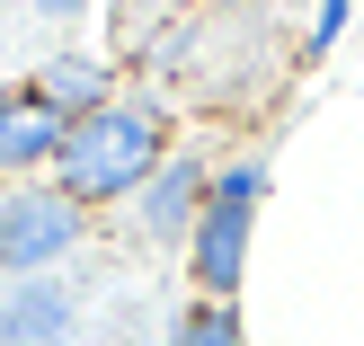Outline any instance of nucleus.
<instances>
[{"mask_svg":"<svg viewBox=\"0 0 364 346\" xmlns=\"http://www.w3.org/2000/svg\"><path fill=\"white\" fill-rule=\"evenodd\" d=\"M151 160H160L151 116L98 107V116H80L63 134V187L71 195H116V187H134V178H151Z\"/></svg>","mask_w":364,"mask_h":346,"instance_id":"1","label":"nucleus"},{"mask_svg":"<svg viewBox=\"0 0 364 346\" xmlns=\"http://www.w3.org/2000/svg\"><path fill=\"white\" fill-rule=\"evenodd\" d=\"M249 195H258V169H231V178H223V195L205 205V231H196V276H205V293H231V284H240Z\"/></svg>","mask_w":364,"mask_h":346,"instance_id":"2","label":"nucleus"},{"mask_svg":"<svg viewBox=\"0 0 364 346\" xmlns=\"http://www.w3.org/2000/svg\"><path fill=\"white\" fill-rule=\"evenodd\" d=\"M71 205L63 195H27V205H0V266L9 276H27V266H45V258H63L71 249Z\"/></svg>","mask_w":364,"mask_h":346,"instance_id":"3","label":"nucleus"},{"mask_svg":"<svg viewBox=\"0 0 364 346\" xmlns=\"http://www.w3.org/2000/svg\"><path fill=\"white\" fill-rule=\"evenodd\" d=\"M63 134H71V124L53 116V98H45V89L9 98V107H0V169H27V160L63 151Z\"/></svg>","mask_w":364,"mask_h":346,"instance_id":"4","label":"nucleus"},{"mask_svg":"<svg viewBox=\"0 0 364 346\" xmlns=\"http://www.w3.org/2000/svg\"><path fill=\"white\" fill-rule=\"evenodd\" d=\"M196 195H205V178H196L187 160H178V169H160V178H151V205H142V213H151V231H187Z\"/></svg>","mask_w":364,"mask_h":346,"instance_id":"5","label":"nucleus"},{"mask_svg":"<svg viewBox=\"0 0 364 346\" xmlns=\"http://www.w3.org/2000/svg\"><path fill=\"white\" fill-rule=\"evenodd\" d=\"M63 329V293H18L9 302V337L27 346V337H53Z\"/></svg>","mask_w":364,"mask_h":346,"instance_id":"6","label":"nucleus"},{"mask_svg":"<svg viewBox=\"0 0 364 346\" xmlns=\"http://www.w3.org/2000/svg\"><path fill=\"white\" fill-rule=\"evenodd\" d=\"M178 346H240V329H231V311H196L178 329Z\"/></svg>","mask_w":364,"mask_h":346,"instance_id":"7","label":"nucleus"},{"mask_svg":"<svg viewBox=\"0 0 364 346\" xmlns=\"http://www.w3.org/2000/svg\"><path fill=\"white\" fill-rule=\"evenodd\" d=\"M45 9H53V18H71V9H80V0H45Z\"/></svg>","mask_w":364,"mask_h":346,"instance_id":"8","label":"nucleus"}]
</instances>
